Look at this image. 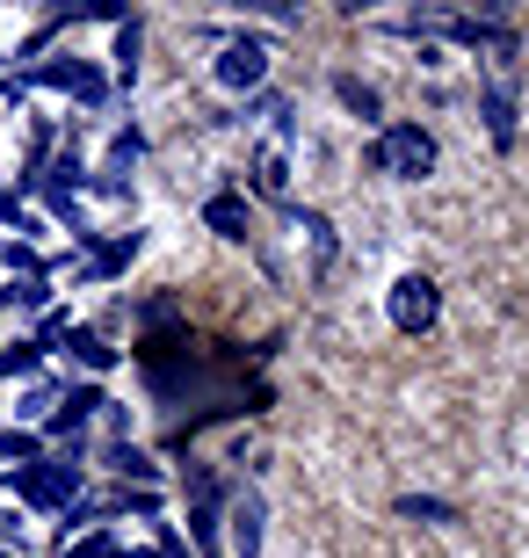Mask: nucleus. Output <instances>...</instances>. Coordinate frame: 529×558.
Returning <instances> with one entry per match:
<instances>
[{"label":"nucleus","mask_w":529,"mask_h":558,"mask_svg":"<svg viewBox=\"0 0 529 558\" xmlns=\"http://www.w3.org/2000/svg\"><path fill=\"white\" fill-rule=\"evenodd\" d=\"M8 486H15V500H22V508H37V515H73V494H81V450L15 464Z\"/></svg>","instance_id":"obj_1"},{"label":"nucleus","mask_w":529,"mask_h":558,"mask_svg":"<svg viewBox=\"0 0 529 558\" xmlns=\"http://www.w3.org/2000/svg\"><path fill=\"white\" fill-rule=\"evenodd\" d=\"M370 174H385V182H428L435 174V131L421 124H385L370 138Z\"/></svg>","instance_id":"obj_2"},{"label":"nucleus","mask_w":529,"mask_h":558,"mask_svg":"<svg viewBox=\"0 0 529 558\" xmlns=\"http://www.w3.org/2000/svg\"><path fill=\"white\" fill-rule=\"evenodd\" d=\"M385 312H392V327L399 333H435V319H443V283L421 269H407L399 283L385 290Z\"/></svg>","instance_id":"obj_3"},{"label":"nucleus","mask_w":529,"mask_h":558,"mask_svg":"<svg viewBox=\"0 0 529 558\" xmlns=\"http://www.w3.org/2000/svg\"><path fill=\"white\" fill-rule=\"evenodd\" d=\"M211 81H218L225 95H254V87L268 81V44L262 37H225L218 59H211Z\"/></svg>","instance_id":"obj_4"},{"label":"nucleus","mask_w":529,"mask_h":558,"mask_svg":"<svg viewBox=\"0 0 529 558\" xmlns=\"http://www.w3.org/2000/svg\"><path fill=\"white\" fill-rule=\"evenodd\" d=\"M29 81H37V87H59V95H81V102H103V95H109V81L87 59H44Z\"/></svg>","instance_id":"obj_5"},{"label":"nucleus","mask_w":529,"mask_h":558,"mask_svg":"<svg viewBox=\"0 0 529 558\" xmlns=\"http://www.w3.org/2000/svg\"><path fill=\"white\" fill-rule=\"evenodd\" d=\"M284 189H290V131H276V138L254 153V196H268V204H276Z\"/></svg>","instance_id":"obj_6"},{"label":"nucleus","mask_w":529,"mask_h":558,"mask_svg":"<svg viewBox=\"0 0 529 558\" xmlns=\"http://www.w3.org/2000/svg\"><path fill=\"white\" fill-rule=\"evenodd\" d=\"M232 551L240 558H262V494H232Z\"/></svg>","instance_id":"obj_7"},{"label":"nucleus","mask_w":529,"mask_h":558,"mask_svg":"<svg viewBox=\"0 0 529 558\" xmlns=\"http://www.w3.org/2000/svg\"><path fill=\"white\" fill-rule=\"evenodd\" d=\"M479 109H486V131H493V145H515V87H508V81H486Z\"/></svg>","instance_id":"obj_8"},{"label":"nucleus","mask_w":529,"mask_h":558,"mask_svg":"<svg viewBox=\"0 0 529 558\" xmlns=\"http://www.w3.org/2000/svg\"><path fill=\"white\" fill-rule=\"evenodd\" d=\"M204 226L218 232V240H247V232H254V218H247L240 196H211V204H204Z\"/></svg>","instance_id":"obj_9"},{"label":"nucleus","mask_w":529,"mask_h":558,"mask_svg":"<svg viewBox=\"0 0 529 558\" xmlns=\"http://www.w3.org/2000/svg\"><path fill=\"white\" fill-rule=\"evenodd\" d=\"M59 341H65V349H73V355H81L87 371H109V363H117V349H109V341H103V333H95V327H65Z\"/></svg>","instance_id":"obj_10"},{"label":"nucleus","mask_w":529,"mask_h":558,"mask_svg":"<svg viewBox=\"0 0 529 558\" xmlns=\"http://www.w3.org/2000/svg\"><path fill=\"white\" fill-rule=\"evenodd\" d=\"M334 95H341V102L356 109V117H377V87H363L356 73H334Z\"/></svg>","instance_id":"obj_11"},{"label":"nucleus","mask_w":529,"mask_h":558,"mask_svg":"<svg viewBox=\"0 0 529 558\" xmlns=\"http://www.w3.org/2000/svg\"><path fill=\"white\" fill-rule=\"evenodd\" d=\"M65 558H139V551H131L123 537H109V530H95V537H81Z\"/></svg>","instance_id":"obj_12"},{"label":"nucleus","mask_w":529,"mask_h":558,"mask_svg":"<svg viewBox=\"0 0 529 558\" xmlns=\"http://www.w3.org/2000/svg\"><path fill=\"white\" fill-rule=\"evenodd\" d=\"M399 515H421V522H449V515H457V508H443V500H399Z\"/></svg>","instance_id":"obj_13"},{"label":"nucleus","mask_w":529,"mask_h":558,"mask_svg":"<svg viewBox=\"0 0 529 558\" xmlns=\"http://www.w3.org/2000/svg\"><path fill=\"white\" fill-rule=\"evenodd\" d=\"M153 558H189V551H182V537H175V530H160V551H153Z\"/></svg>","instance_id":"obj_14"},{"label":"nucleus","mask_w":529,"mask_h":558,"mask_svg":"<svg viewBox=\"0 0 529 558\" xmlns=\"http://www.w3.org/2000/svg\"><path fill=\"white\" fill-rule=\"evenodd\" d=\"M0 537H15V544H22V522H15V508H0Z\"/></svg>","instance_id":"obj_15"},{"label":"nucleus","mask_w":529,"mask_h":558,"mask_svg":"<svg viewBox=\"0 0 529 558\" xmlns=\"http://www.w3.org/2000/svg\"><path fill=\"white\" fill-rule=\"evenodd\" d=\"M0 558H15V551H0Z\"/></svg>","instance_id":"obj_16"}]
</instances>
